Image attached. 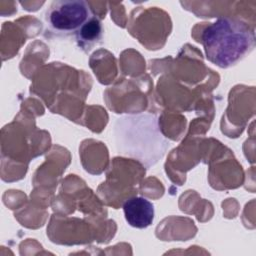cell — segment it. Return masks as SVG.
I'll return each mask as SVG.
<instances>
[{
	"label": "cell",
	"instance_id": "obj_1",
	"mask_svg": "<svg viewBox=\"0 0 256 256\" xmlns=\"http://www.w3.org/2000/svg\"><path fill=\"white\" fill-rule=\"evenodd\" d=\"M113 135L120 154L132 157L146 167L156 164L170 146V141L160 130L158 118L151 114L118 118L114 123Z\"/></svg>",
	"mask_w": 256,
	"mask_h": 256
},
{
	"label": "cell",
	"instance_id": "obj_4",
	"mask_svg": "<svg viewBox=\"0 0 256 256\" xmlns=\"http://www.w3.org/2000/svg\"><path fill=\"white\" fill-rule=\"evenodd\" d=\"M127 223L137 229H145L152 225L155 218V208L152 202L143 197H131L123 204Z\"/></svg>",
	"mask_w": 256,
	"mask_h": 256
},
{
	"label": "cell",
	"instance_id": "obj_2",
	"mask_svg": "<svg viewBox=\"0 0 256 256\" xmlns=\"http://www.w3.org/2000/svg\"><path fill=\"white\" fill-rule=\"evenodd\" d=\"M206 58L220 68H230L249 55L255 47L254 30L242 20L217 19L202 33Z\"/></svg>",
	"mask_w": 256,
	"mask_h": 256
},
{
	"label": "cell",
	"instance_id": "obj_3",
	"mask_svg": "<svg viewBox=\"0 0 256 256\" xmlns=\"http://www.w3.org/2000/svg\"><path fill=\"white\" fill-rule=\"evenodd\" d=\"M84 0H55L45 14V35L56 38L75 37L81 27L94 15Z\"/></svg>",
	"mask_w": 256,
	"mask_h": 256
},
{
	"label": "cell",
	"instance_id": "obj_5",
	"mask_svg": "<svg viewBox=\"0 0 256 256\" xmlns=\"http://www.w3.org/2000/svg\"><path fill=\"white\" fill-rule=\"evenodd\" d=\"M104 35V28L101 19L94 14L75 35V40L80 49L89 52L92 48L101 43Z\"/></svg>",
	"mask_w": 256,
	"mask_h": 256
}]
</instances>
